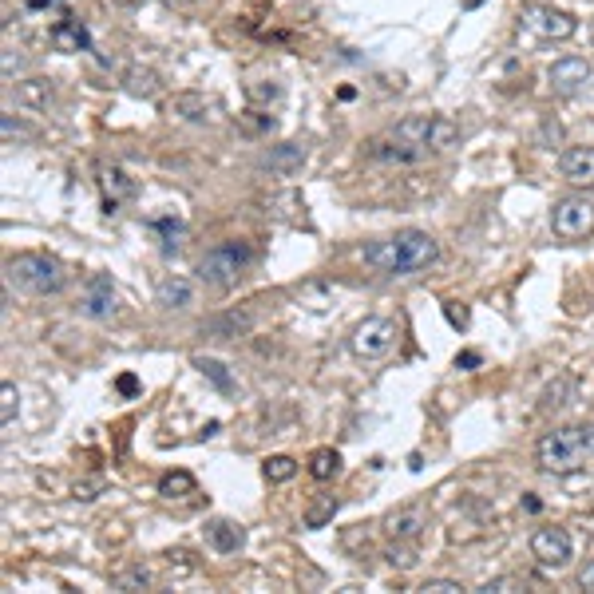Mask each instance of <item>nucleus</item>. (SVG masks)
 I'll list each match as a JSON object with an SVG mask.
<instances>
[{"instance_id": "f8f14e48", "label": "nucleus", "mask_w": 594, "mask_h": 594, "mask_svg": "<svg viewBox=\"0 0 594 594\" xmlns=\"http://www.w3.org/2000/svg\"><path fill=\"white\" fill-rule=\"evenodd\" d=\"M424 527H428L424 507H400V511H393L385 519V531H389V539H396V543H416L424 535Z\"/></svg>"}, {"instance_id": "5701e85b", "label": "nucleus", "mask_w": 594, "mask_h": 594, "mask_svg": "<svg viewBox=\"0 0 594 594\" xmlns=\"http://www.w3.org/2000/svg\"><path fill=\"white\" fill-rule=\"evenodd\" d=\"M301 163H305V151H301L297 143H282V147L270 151V159H266V167L278 171V175H294V171H301Z\"/></svg>"}, {"instance_id": "20e7f679", "label": "nucleus", "mask_w": 594, "mask_h": 594, "mask_svg": "<svg viewBox=\"0 0 594 594\" xmlns=\"http://www.w3.org/2000/svg\"><path fill=\"white\" fill-rule=\"evenodd\" d=\"M250 258H254L250 242H242V238L218 242L214 250L202 254V262H198V282H206V286H214V290H230V286L242 278V270L250 266Z\"/></svg>"}, {"instance_id": "ea45409f", "label": "nucleus", "mask_w": 594, "mask_h": 594, "mask_svg": "<svg viewBox=\"0 0 594 594\" xmlns=\"http://www.w3.org/2000/svg\"><path fill=\"white\" fill-rule=\"evenodd\" d=\"M115 389H119V393H123V396H135V393H139V381H135L131 373H123V377L115 381Z\"/></svg>"}, {"instance_id": "412c9836", "label": "nucleus", "mask_w": 594, "mask_h": 594, "mask_svg": "<svg viewBox=\"0 0 594 594\" xmlns=\"http://www.w3.org/2000/svg\"><path fill=\"white\" fill-rule=\"evenodd\" d=\"M210 107H214V103H210L206 96H195V92L171 99V115H179V119H187V123H202V119H210Z\"/></svg>"}, {"instance_id": "f257e3e1", "label": "nucleus", "mask_w": 594, "mask_h": 594, "mask_svg": "<svg viewBox=\"0 0 594 594\" xmlns=\"http://www.w3.org/2000/svg\"><path fill=\"white\" fill-rule=\"evenodd\" d=\"M365 262L381 274H393V278H408V274H420L428 266L440 262V242L424 230H400L393 238H381L373 246H365Z\"/></svg>"}, {"instance_id": "cd10ccee", "label": "nucleus", "mask_w": 594, "mask_h": 594, "mask_svg": "<svg viewBox=\"0 0 594 594\" xmlns=\"http://www.w3.org/2000/svg\"><path fill=\"white\" fill-rule=\"evenodd\" d=\"M111 587L115 591H147L151 587V571L147 567H127V571H119L111 579Z\"/></svg>"}, {"instance_id": "c9c22d12", "label": "nucleus", "mask_w": 594, "mask_h": 594, "mask_svg": "<svg viewBox=\"0 0 594 594\" xmlns=\"http://www.w3.org/2000/svg\"><path fill=\"white\" fill-rule=\"evenodd\" d=\"M464 587L460 583H452V579H428V583H420V594H460Z\"/></svg>"}, {"instance_id": "f03ea898", "label": "nucleus", "mask_w": 594, "mask_h": 594, "mask_svg": "<svg viewBox=\"0 0 594 594\" xmlns=\"http://www.w3.org/2000/svg\"><path fill=\"white\" fill-rule=\"evenodd\" d=\"M594 456V424H563L539 436L535 464L547 476H571Z\"/></svg>"}, {"instance_id": "39448f33", "label": "nucleus", "mask_w": 594, "mask_h": 594, "mask_svg": "<svg viewBox=\"0 0 594 594\" xmlns=\"http://www.w3.org/2000/svg\"><path fill=\"white\" fill-rule=\"evenodd\" d=\"M551 230L563 242H583L594 234V202L587 195H567L551 210Z\"/></svg>"}, {"instance_id": "0eeeda50", "label": "nucleus", "mask_w": 594, "mask_h": 594, "mask_svg": "<svg viewBox=\"0 0 594 594\" xmlns=\"http://www.w3.org/2000/svg\"><path fill=\"white\" fill-rule=\"evenodd\" d=\"M531 555L543 563V567H567L571 559H575V543H571V535L563 531V527H539L535 535H531Z\"/></svg>"}, {"instance_id": "aec40b11", "label": "nucleus", "mask_w": 594, "mask_h": 594, "mask_svg": "<svg viewBox=\"0 0 594 594\" xmlns=\"http://www.w3.org/2000/svg\"><path fill=\"white\" fill-rule=\"evenodd\" d=\"M123 88H127V96H135V99H155L163 92V80H159V72H151V68H127Z\"/></svg>"}, {"instance_id": "a19ab883", "label": "nucleus", "mask_w": 594, "mask_h": 594, "mask_svg": "<svg viewBox=\"0 0 594 594\" xmlns=\"http://www.w3.org/2000/svg\"><path fill=\"white\" fill-rule=\"evenodd\" d=\"M559 139H563V127L547 119V123H543V143H559Z\"/></svg>"}, {"instance_id": "6ab92c4d", "label": "nucleus", "mask_w": 594, "mask_h": 594, "mask_svg": "<svg viewBox=\"0 0 594 594\" xmlns=\"http://www.w3.org/2000/svg\"><path fill=\"white\" fill-rule=\"evenodd\" d=\"M52 99H56V88H52V80H44V76L16 84V103H24V107L48 111V107H52Z\"/></svg>"}, {"instance_id": "b1692460", "label": "nucleus", "mask_w": 594, "mask_h": 594, "mask_svg": "<svg viewBox=\"0 0 594 594\" xmlns=\"http://www.w3.org/2000/svg\"><path fill=\"white\" fill-rule=\"evenodd\" d=\"M456 139H460V127L452 119H444V115H432V123H428V151H444Z\"/></svg>"}, {"instance_id": "c03bdc74", "label": "nucleus", "mask_w": 594, "mask_h": 594, "mask_svg": "<svg viewBox=\"0 0 594 594\" xmlns=\"http://www.w3.org/2000/svg\"><path fill=\"white\" fill-rule=\"evenodd\" d=\"M48 4H56V0H28V8H48Z\"/></svg>"}, {"instance_id": "a211bd4d", "label": "nucleus", "mask_w": 594, "mask_h": 594, "mask_svg": "<svg viewBox=\"0 0 594 594\" xmlns=\"http://www.w3.org/2000/svg\"><path fill=\"white\" fill-rule=\"evenodd\" d=\"M246 329H250V313H222V317L202 321V337H214V341H234Z\"/></svg>"}, {"instance_id": "473e14b6", "label": "nucleus", "mask_w": 594, "mask_h": 594, "mask_svg": "<svg viewBox=\"0 0 594 594\" xmlns=\"http://www.w3.org/2000/svg\"><path fill=\"white\" fill-rule=\"evenodd\" d=\"M16 400H20V396H16V385H0V424H4V428L16 420V408H20Z\"/></svg>"}, {"instance_id": "e433bc0d", "label": "nucleus", "mask_w": 594, "mask_h": 594, "mask_svg": "<svg viewBox=\"0 0 594 594\" xmlns=\"http://www.w3.org/2000/svg\"><path fill=\"white\" fill-rule=\"evenodd\" d=\"M444 317L456 325V329H468V309L460 301H444Z\"/></svg>"}, {"instance_id": "9d476101", "label": "nucleus", "mask_w": 594, "mask_h": 594, "mask_svg": "<svg viewBox=\"0 0 594 594\" xmlns=\"http://www.w3.org/2000/svg\"><path fill=\"white\" fill-rule=\"evenodd\" d=\"M80 313H84V317H92V321H107V317H115V290H111V278H107V274H96V278L84 286Z\"/></svg>"}, {"instance_id": "7c9ffc66", "label": "nucleus", "mask_w": 594, "mask_h": 594, "mask_svg": "<svg viewBox=\"0 0 594 594\" xmlns=\"http://www.w3.org/2000/svg\"><path fill=\"white\" fill-rule=\"evenodd\" d=\"M567 396H571V381H567V377H555V381L547 385L543 400H539V408H543V412H555V408L567 404Z\"/></svg>"}, {"instance_id": "393cba45", "label": "nucleus", "mask_w": 594, "mask_h": 594, "mask_svg": "<svg viewBox=\"0 0 594 594\" xmlns=\"http://www.w3.org/2000/svg\"><path fill=\"white\" fill-rule=\"evenodd\" d=\"M151 230L159 234L163 254H175V250L183 246V238H187V226H183V222H175V218H155V222H151Z\"/></svg>"}, {"instance_id": "f3484780", "label": "nucleus", "mask_w": 594, "mask_h": 594, "mask_svg": "<svg viewBox=\"0 0 594 594\" xmlns=\"http://www.w3.org/2000/svg\"><path fill=\"white\" fill-rule=\"evenodd\" d=\"M52 44H56V52H88L92 48V36H88V28L80 24V20H60L56 28H52Z\"/></svg>"}, {"instance_id": "423d86ee", "label": "nucleus", "mask_w": 594, "mask_h": 594, "mask_svg": "<svg viewBox=\"0 0 594 594\" xmlns=\"http://www.w3.org/2000/svg\"><path fill=\"white\" fill-rule=\"evenodd\" d=\"M396 337H400V333H396V321H389V317H365V321L353 329L349 349H353V357H361V361H377V357L393 353Z\"/></svg>"}, {"instance_id": "6e6552de", "label": "nucleus", "mask_w": 594, "mask_h": 594, "mask_svg": "<svg viewBox=\"0 0 594 594\" xmlns=\"http://www.w3.org/2000/svg\"><path fill=\"white\" fill-rule=\"evenodd\" d=\"M523 24H527L531 32H539L543 40H571V36L579 32V20H575L571 12H559V8H539V4L523 8Z\"/></svg>"}, {"instance_id": "dca6fc26", "label": "nucleus", "mask_w": 594, "mask_h": 594, "mask_svg": "<svg viewBox=\"0 0 594 594\" xmlns=\"http://www.w3.org/2000/svg\"><path fill=\"white\" fill-rule=\"evenodd\" d=\"M155 305L159 309H191L195 305V286L187 278H163L155 290Z\"/></svg>"}, {"instance_id": "c756f323", "label": "nucleus", "mask_w": 594, "mask_h": 594, "mask_svg": "<svg viewBox=\"0 0 594 594\" xmlns=\"http://www.w3.org/2000/svg\"><path fill=\"white\" fill-rule=\"evenodd\" d=\"M262 472H266L270 484H286V480H294L297 476V460L294 456H270Z\"/></svg>"}, {"instance_id": "4468645a", "label": "nucleus", "mask_w": 594, "mask_h": 594, "mask_svg": "<svg viewBox=\"0 0 594 594\" xmlns=\"http://www.w3.org/2000/svg\"><path fill=\"white\" fill-rule=\"evenodd\" d=\"M202 535H206V543L218 551V555H230V551H238L242 543H246V531L234 523V519H206V527H202Z\"/></svg>"}, {"instance_id": "49530a36", "label": "nucleus", "mask_w": 594, "mask_h": 594, "mask_svg": "<svg viewBox=\"0 0 594 594\" xmlns=\"http://www.w3.org/2000/svg\"><path fill=\"white\" fill-rule=\"evenodd\" d=\"M119 4H131V0H119Z\"/></svg>"}, {"instance_id": "9b49d317", "label": "nucleus", "mask_w": 594, "mask_h": 594, "mask_svg": "<svg viewBox=\"0 0 594 594\" xmlns=\"http://www.w3.org/2000/svg\"><path fill=\"white\" fill-rule=\"evenodd\" d=\"M559 171L575 187H594V147H567L559 155Z\"/></svg>"}, {"instance_id": "a878e982", "label": "nucleus", "mask_w": 594, "mask_h": 594, "mask_svg": "<svg viewBox=\"0 0 594 594\" xmlns=\"http://www.w3.org/2000/svg\"><path fill=\"white\" fill-rule=\"evenodd\" d=\"M159 495H163V499L195 495V476H191V472H167V476L159 480Z\"/></svg>"}, {"instance_id": "1a4fd4ad", "label": "nucleus", "mask_w": 594, "mask_h": 594, "mask_svg": "<svg viewBox=\"0 0 594 594\" xmlns=\"http://www.w3.org/2000/svg\"><path fill=\"white\" fill-rule=\"evenodd\" d=\"M591 76H594L591 60H583V56H563V60H555V64L547 68V80H551V88H555L559 96L583 92V88L591 84Z\"/></svg>"}, {"instance_id": "4c0bfd02", "label": "nucleus", "mask_w": 594, "mask_h": 594, "mask_svg": "<svg viewBox=\"0 0 594 594\" xmlns=\"http://www.w3.org/2000/svg\"><path fill=\"white\" fill-rule=\"evenodd\" d=\"M0 131H4V143H12V139H24V135H28L20 123H12V115H4V119H0Z\"/></svg>"}, {"instance_id": "2eb2a0df", "label": "nucleus", "mask_w": 594, "mask_h": 594, "mask_svg": "<svg viewBox=\"0 0 594 594\" xmlns=\"http://www.w3.org/2000/svg\"><path fill=\"white\" fill-rule=\"evenodd\" d=\"M369 155L373 159H381V163H416L420 155H424V147H416V143H404V139H373L369 143Z\"/></svg>"}, {"instance_id": "37998d69", "label": "nucleus", "mask_w": 594, "mask_h": 594, "mask_svg": "<svg viewBox=\"0 0 594 594\" xmlns=\"http://www.w3.org/2000/svg\"><path fill=\"white\" fill-rule=\"evenodd\" d=\"M456 365H460V369H476V365H480V353H460Z\"/></svg>"}, {"instance_id": "a18cd8bd", "label": "nucleus", "mask_w": 594, "mask_h": 594, "mask_svg": "<svg viewBox=\"0 0 594 594\" xmlns=\"http://www.w3.org/2000/svg\"><path fill=\"white\" fill-rule=\"evenodd\" d=\"M476 4H480V0H464V8H476Z\"/></svg>"}, {"instance_id": "2f4dec72", "label": "nucleus", "mask_w": 594, "mask_h": 594, "mask_svg": "<svg viewBox=\"0 0 594 594\" xmlns=\"http://www.w3.org/2000/svg\"><path fill=\"white\" fill-rule=\"evenodd\" d=\"M246 99H250V103H278V99H282V84H274V80H254V84H246Z\"/></svg>"}, {"instance_id": "7ed1b4c3", "label": "nucleus", "mask_w": 594, "mask_h": 594, "mask_svg": "<svg viewBox=\"0 0 594 594\" xmlns=\"http://www.w3.org/2000/svg\"><path fill=\"white\" fill-rule=\"evenodd\" d=\"M4 278L20 294L48 297L68 286V266L60 258H52V254H16V258L4 262Z\"/></svg>"}, {"instance_id": "bb28decb", "label": "nucleus", "mask_w": 594, "mask_h": 594, "mask_svg": "<svg viewBox=\"0 0 594 594\" xmlns=\"http://www.w3.org/2000/svg\"><path fill=\"white\" fill-rule=\"evenodd\" d=\"M337 507H341V499H337V495H321V499L305 511V527H325V523L337 515Z\"/></svg>"}, {"instance_id": "4be33fe9", "label": "nucleus", "mask_w": 594, "mask_h": 594, "mask_svg": "<svg viewBox=\"0 0 594 594\" xmlns=\"http://www.w3.org/2000/svg\"><path fill=\"white\" fill-rule=\"evenodd\" d=\"M309 476H313L317 484H329L333 476H341V452H333V448H317V452L309 456Z\"/></svg>"}, {"instance_id": "72a5a7b5", "label": "nucleus", "mask_w": 594, "mask_h": 594, "mask_svg": "<svg viewBox=\"0 0 594 594\" xmlns=\"http://www.w3.org/2000/svg\"><path fill=\"white\" fill-rule=\"evenodd\" d=\"M389 563L400 567V571L412 567V563H416V547H412V543H396L393 539V547H389Z\"/></svg>"}, {"instance_id": "ddd939ff", "label": "nucleus", "mask_w": 594, "mask_h": 594, "mask_svg": "<svg viewBox=\"0 0 594 594\" xmlns=\"http://www.w3.org/2000/svg\"><path fill=\"white\" fill-rule=\"evenodd\" d=\"M99 191H103V210L111 214L119 202H127V198H135V179H127V171H119V167H99Z\"/></svg>"}, {"instance_id": "f704fd0d", "label": "nucleus", "mask_w": 594, "mask_h": 594, "mask_svg": "<svg viewBox=\"0 0 594 594\" xmlns=\"http://www.w3.org/2000/svg\"><path fill=\"white\" fill-rule=\"evenodd\" d=\"M511 591H523V583L519 579H511V575H503V579H488L480 594H511Z\"/></svg>"}, {"instance_id": "58836bf2", "label": "nucleus", "mask_w": 594, "mask_h": 594, "mask_svg": "<svg viewBox=\"0 0 594 594\" xmlns=\"http://www.w3.org/2000/svg\"><path fill=\"white\" fill-rule=\"evenodd\" d=\"M103 492V480H84V484H76V499H96Z\"/></svg>"}, {"instance_id": "c85d7f7f", "label": "nucleus", "mask_w": 594, "mask_h": 594, "mask_svg": "<svg viewBox=\"0 0 594 594\" xmlns=\"http://www.w3.org/2000/svg\"><path fill=\"white\" fill-rule=\"evenodd\" d=\"M195 369L202 373V377H210L222 393H230V389H234V381H230V373H226V365H222V361H214V357H195Z\"/></svg>"}, {"instance_id": "79ce46f5", "label": "nucleus", "mask_w": 594, "mask_h": 594, "mask_svg": "<svg viewBox=\"0 0 594 594\" xmlns=\"http://www.w3.org/2000/svg\"><path fill=\"white\" fill-rule=\"evenodd\" d=\"M579 587H583V591H594V563H587V567L579 571Z\"/></svg>"}]
</instances>
